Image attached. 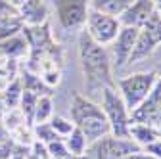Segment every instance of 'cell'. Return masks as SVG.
<instances>
[{
    "instance_id": "1",
    "label": "cell",
    "mask_w": 161,
    "mask_h": 159,
    "mask_svg": "<svg viewBox=\"0 0 161 159\" xmlns=\"http://www.w3.org/2000/svg\"><path fill=\"white\" fill-rule=\"evenodd\" d=\"M77 52H79V63L85 77L86 94L94 96L100 94L106 86H115L111 59L106 46L96 44L83 29L77 38Z\"/></svg>"
},
{
    "instance_id": "2",
    "label": "cell",
    "mask_w": 161,
    "mask_h": 159,
    "mask_svg": "<svg viewBox=\"0 0 161 159\" xmlns=\"http://www.w3.org/2000/svg\"><path fill=\"white\" fill-rule=\"evenodd\" d=\"M69 113H71L73 125L83 130L88 144H92L98 138L109 134V125H108V119H106L102 107H100V104L92 102L88 96L73 92Z\"/></svg>"
},
{
    "instance_id": "3",
    "label": "cell",
    "mask_w": 161,
    "mask_h": 159,
    "mask_svg": "<svg viewBox=\"0 0 161 159\" xmlns=\"http://www.w3.org/2000/svg\"><path fill=\"white\" fill-rule=\"evenodd\" d=\"M100 107H102L109 132L119 138H129V125H130V111L127 109L123 98L115 86H106L100 92Z\"/></svg>"
},
{
    "instance_id": "4",
    "label": "cell",
    "mask_w": 161,
    "mask_h": 159,
    "mask_svg": "<svg viewBox=\"0 0 161 159\" xmlns=\"http://www.w3.org/2000/svg\"><path fill=\"white\" fill-rule=\"evenodd\" d=\"M155 81H157V73H155V69H152V71L132 73L123 79H117L115 88L121 94V98H123L127 109L132 111L146 100V96L152 92Z\"/></svg>"
},
{
    "instance_id": "5",
    "label": "cell",
    "mask_w": 161,
    "mask_h": 159,
    "mask_svg": "<svg viewBox=\"0 0 161 159\" xmlns=\"http://www.w3.org/2000/svg\"><path fill=\"white\" fill-rule=\"evenodd\" d=\"M159 44H161V15H159V12H153L148 21L138 29L136 42H134L132 54L129 58V65L150 58L157 50Z\"/></svg>"
},
{
    "instance_id": "6",
    "label": "cell",
    "mask_w": 161,
    "mask_h": 159,
    "mask_svg": "<svg viewBox=\"0 0 161 159\" xmlns=\"http://www.w3.org/2000/svg\"><path fill=\"white\" fill-rule=\"evenodd\" d=\"M140 150L142 148L136 142H132L130 138H119L109 132L102 138H98L96 142L88 144L86 157L88 159H121V157L140 151Z\"/></svg>"
},
{
    "instance_id": "7",
    "label": "cell",
    "mask_w": 161,
    "mask_h": 159,
    "mask_svg": "<svg viewBox=\"0 0 161 159\" xmlns=\"http://www.w3.org/2000/svg\"><path fill=\"white\" fill-rule=\"evenodd\" d=\"M86 31V35L92 38V41L100 46H109L115 36L121 31V23H119V17L108 15V14H100L90 10L88 17H86V23L83 27Z\"/></svg>"
},
{
    "instance_id": "8",
    "label": "cell",
    "mask_w": 161,
    "mask_h": 159,
    "mask_svg": "<svg viewBox=\"0 0 161 159\" xmlns=\"http://www.w3.org/2000/svg\"><path fill=\"white\" fill-rule=\"evenodd\" d=\"M56 17L64 31L83 29L90 12L88 0H54Z\"/></svg>"
},
{
    "instance_id": "9",
    "label": "cell",
    "mask_w": 161,
    "mask_h": 159,
    "mask_svg": "<svg viewBox=\"0 0 161 159\" xmlns=\"http://www.w3.org/2000/svg\"><path fill=\"white\" fill-rule=\"evenodd\" d=\"M138 36V29L136 27H123L121 25L119 35L115 36V41L109 44V59H111V67L115 71H121L129 65V58L132 54L134 42Z\"/></svg>"
},
{
    "instance_id": "10",
    "label": "cell",
    "mask_w": 161,
    "mask_h": 159,
    "mask_svg": "<svg viewBox=\"0 0 161 159\" xmlns=\"http://www.w3.org/2000/svg\"><path fill=\"white\" fill-rule=\"evenodd\" d=\"M153 12H157L153 0H132V2L127 6V10L119 15V23L123 27L140 29L150 19V15Z\"/></svg>"
},
{
    "instance_id": "11",
    "label": "cell",
    "mask_w": 161,
    "mask_h": 159,
    "mask_svg": "<svg viewBox=\"0 0 161 159\" xmlns=\"http://www.w3.org/2000/svg\"><path fill=\"white\" fill-rule=\"evenodd\" d=\"M17 10L25 27H40L48 23L50 8L46 4V0H25Z\"/></svg>"
},
{
    "instance_id": "12",
    "label": "cell",
    "mask_w": 161,
    "mask_h": 159,
    "mask_svg": "<svg viewBox=\"0 0 161 159\" xmlns=\"http://www.w3.org/2000/svg\"><path fill=\"white\" fill-rule=\"evenodd\" d=\"M29 52V42L23 33L14 35L10 38H4L0 41V56H4L8 59H15V58H21Z\"/></svg>"
},
{
    "instance_id": "13",
    "label": "cell",
    "mask_w": 161,
    "mask_h": 159,
    "mask_svg": "<svg viewBox=\"0 0 161 159\" xmlns=\"http://www.w3.org/2000/svg\"><path fill=\"white\" fill-rule=\"evenodd\" d=\"M129 138L136 142L140 148L148 146L150 142L157 140V127L146 123H130L129 125Z\"/></svg>"
},
{
    "instance_id": "14",
    "label": "cell",
    "mask_w": 161,
    "mask_h": 159,
    "mask_svg": "<svg viewBox=\"0 0 161 159\" xmlns=\"http://www.w3.org/2000/svg\"><path fill=\"white\" fill-rule=\"evenodd\" d=\"M130 2H132V0H90L88 6H90V10H94V12L119 17L121 14L127 10V6H129Z\"/></svg>"
},
{
    "instance_id": "15",
    "label": "cell",
    "mask_w": 161,
    "mask_h": 159,
    "mask_svg": "<svg viewBox=\"0 0 161 159\" xmlns=\"http://www.w3.org/2000/svg\"><path fill=\"white\" fill-rule=\"evenodd\" d=\"M54 115V100L50 94H42L38 96L35 111H33V119H31V125H38V123H48Z\"/></svg>"
},
{
    "instance_id": "16",
    "label": "cell",
    "mask_w": 161,
    "mask_h": 159,
    "mask_svg": "<svg viewBox=\"0 0 161 159\" xmlns=\"http://www.w3.org/2000/svg\"><path fill=\"white\" fill-rule=\"evenodd\" d=\"M64 142H65V148L71 155H86V148H88V140H86V136L83 134V130L80 129H73L69 136L64 138Z\"/></svg>"
},
{
    "instance_id": "17",
    "label": "cell",
    "mask_w": 161,
    "mask_h": 159,
    "mask_svg": "<svg viewBox=\"0 0 161 159\" xmlns=\"http://www.w3.org/2000/svg\"><path fill=\"white\" fill-rule=\"evenodd\" d=\"M21 92H23V86L19 83V79H14L10 81L4 90L0 92L2 94V102H4V109H14L19 106V100H21Z\"/></svg>"
},
{
    "instance_id": "18",
    "label": "cell",
    "mask_w": 161,
    "mask_h": 159,
    "mask_svg": "<svg viewBox=\"0 0 161 159\" xmlns=\"http://www.w3.org/2000/svg\"><path fill=\"white\" fill-rule=\"evenodd\" d=\"M19 79V83H21L23 90H31L38 96H42V94H48V86L42 83V79H40V75H35L31 71H25L21 73V77H17Z\"/></svg>"
},
{
    "instance_id": "19",
    "label": "cell",
    "mask_w": 161,
    "mask_h": 159,
    "mask_svg": "<svg viewBox=\"0 0 161 159\" xmlns=\"http://www.w3.org/2000/svg\"><path fill=\"white\" fill-rule=\"evenodd\" d=\"M36 100H38V94H35V92H31V90H23V92H21V100H19L17 109L23 113L27 125H31V119H33V111H35ZM31 127H33V125H31Z\"/></svg>"
},
{
    "instance_id": "20",
    "label": "cell",
    "mask_w": 161,
    "mask_h": 159,
    "mask_svg": "<svg viewBox=\"0 0 161 159\" xmlns=\"http://www.w3.org/2000/svg\"><path fill=\"white\" fill-rule=\"evenodd\" d=\"M48 123H50V127L54 129V132H56L59 138L69 136L71 130L75 129V125H73L71 119H65V117H62V115H52V119H50Z\"/></svg>"
},
{
    "instance_id": "21",
    "label": "cell",
    "mask_w": 161,
    "mask_h": 159,
    "mask_svg": "<svg viewBox=\"0 0 161 159\" xmlns=\"http://www.w3.org/2000/svg\"><path fill=\"white\" fill-rule=\"evenodd\" d=\"M33 138L38 142H42V144H48V142L58 140L59 136L54 132L50 123H38V125H33Z\"/></svg>"
},
{
    "instance_id": "22",
    "label": "cell",
    "mask_w": 161,
    "mask_h": 159,
    "mask_svg": "<svg viewBox=\"0 0 161 159\" xmlns=\"http://www.w3.org/2000/svg\"><path fill=\"white\" fill-rule=\"evenodd\" d=\"M23 21L21 17L17 19H6V21H0V41H4V38H10L14 35H19L23 31Z\"/></svg>"
},
{
    "instance_id": "23",
    "label": "cell",
    "mask_w": 161,
    "mask_h": 159,
    "mask_svg": "<svg viewBox=\"0 0 161 159\" xmlns=\"http://www.w3.org/2000/svg\"><path fill=\"white\" fill-rule=\"evenodd\" d=\"M40 79H42V83L48 86V88H54L62 83V71H59L56 65H50V69H42L40 71Z\"/></svg>"
},
{
    "instance_id": "24",
    "label": "cell",
    "mask_w": 161,
    "mask_h": 159,
    "mask_svg": "<svg viewBox=\"0 0 161 159\" xmlns=\"http://www.w3.org/2000/svg\"><path fill=\"white\" fill-rule=\"evenodd\" d=\"M46 151H48L50 159H62V157L69 155L64 138H58V140H54V142H48V144H46Z\"/></svg>"
},
{
    "instance_id": "25",
    "label": "cell",
    "mask_w": 161,
    "mask_h": 159,
    "mask_svg": "<svg viewBox=\"0 0 161 159\" xmlns=\"http://www.w3.org/2000/svg\"><path fill=\"white\" fill-rule=\"evenodd\" d=\"M19 17V10L15 6H12L8 0H0V21L6 19H17Z\"/></svg>"
},
{
    "instance_id": "26",
    "label": "cell",
    "mask_w": 161,
    "mask_h": 159,
    "mask_svg": "<svg viewBox=\"0 0 161 159\" xmlns=\"http://www.w3.org/2000/svg\"><path fill=\"white\" fill-rule=\"evenodd\" d=\"M146 153H150L152 157H155V159H161V140L157 138V140H153V142H150L148 146H144L142 148Z\"/></svg>"
},
{
    "instance_id": "27",
    "label": "cell",
    "mask_w": 161,
    "mask_h": 159,
    "mask_svg": "<svg viewBox=\"0 0 161 159\" xmlns=\"http://www.w3.org/2000/svg\"><path fill=\"white\" fill-rule=\"evenodd\" d=\"M121 159H155V157H152V155H150V153H146L144 150H140V151L129 153V155H125V157H121Z\"/></svg>"
},
{
    "instance_id": "28",
    "label": "cell",
    "mask_w": 161,
    "mask_h": 159,
    "mask_svg": "<svg viewBox=\"0 0 161 159\" xmlns=\"http://www.w3.org/2000/svg\"><path fill=\"white\" fill-rule=\"evenodd\" d=\"M8 136H10V132L6 130V127H4V123H2V119H0V142L6 140Z\"/></svg>"
},
{
    "instance_id": "29",
    "label": "cell",
    "mask_w": 161,
    "mask_h": 159,
    "mask_svg": "<svg viewBox=\"0 0 161 159\" xmlns=\"http://www.w3.org/2000/svg\"><path fill=\"white\" fill-rule=\"evenodd\" d=\"M62 159H88V157H86V155H71V153H69V155H65V157H62Z\"/></svg>"
},
{
    "instance_id": "30",
    "label": "cell",
    "mask_w": 161,
    "mask_h": 159,
    "mask_svg": "<svg viewBox=\"0 0 161 159\" xmlns=\"http://www.w3.org/2000/svg\"><path fill=\"white\" fill-rule=\"evenodd\" d=\"M8 2H10L12 6H15V8H19V6H21V4L25 2V0H8Z\"/></svg>"
},
{
    "instance_id": "31",
    "label": "cell",
    "mask_w": 161,
    "mask_h": 159,
    "mask_svg": "<svg viewBox=\"0 0 161 159\" xmlns=\"http://www.w3.org/2000/svg\"><path fill=\"white\" fill-rule=\"evenodd\" d=\"M155 127H161V107H159V113H157V119H155Z\"/></svg>"
},
{
    "instance_id": "32",
    "label": "cell",
    "mask_w": 161,
    "mask_h": 159,
    "mask_svg": "<svg viewBox=\"0 0 161 159\" xmlns=\"http://www.w3.org/2000/svg\"><path fill=\"white\" fill-rule=\"evenodd\" d=\"M4 111V102H2V94H0V113Z\"/></svg>"
},
{
    "instance_id": "33",
    "label": "cell",
    "mask_w": 161,
    "mask_h": 159,
    "mask_svg": "<svg viewBox=\"0 0 161 159\" xmlns=\"http://www.w3.org/2000/svg\"><path fill=\"white\" fill-rule=\"evenodd\" d=\"M155 73H157V77H161V63H159V65L155 67Z\"/></svg>"
},
{
    "instance_id": "34",
    "label": "cell",
    "mask_w": 161,
    "mask_h": 159,
    "mask_svg": "<svg viewBox=\"0 0 161 159\" xmlns=\"http://www.w3.org/2000/svg\"><path fill=\"white\" fill-rule=\"evenodd\" d=\"M157 138L161 140V127H157Z\"/></svg>"
},
{
    "instance_id": "35",
    "label": "cell",
    "mask_w": 161,
    "mask_h": 159,
    "mask_svg": "<svg viewBox=\"0 0 161 159\" xmlns=\"http://www.w3.org/2000/svg\"><path fill=\"white\" fill-rule=\"evenodd\" d=\"M153 2H155V0H153Z\"/></svg>"
}]
</instances>
